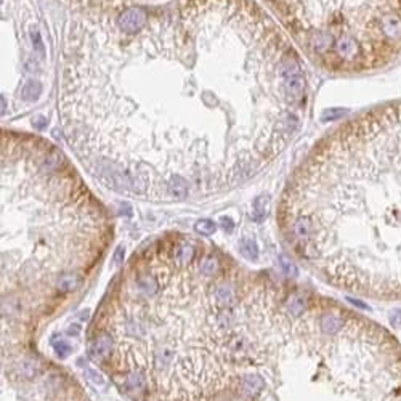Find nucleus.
<instances>
[{
  "label": "nucleus",
  "mask_w": 401,
  "mask_h": 401,
  "mask_svg": "<svg viewBox=\"0 0 401 401\" xmlns=\"http://www.w3.org/2000/svg\"><path fill=\"white\" fill-rule=\"evenodd\" d=\"M297 52L255 0L76 13L59 50L68 146L104 188L150 202L231 191L300 125Z\"/></svg>",
  "instance_id": "f257e3e1"
},
{
  "label": "nucleus",
  "mask_w": 401,
  "mask_h": 401,
  "mask_svg": "<svg viewBox=\"0 0 401 401\" xmlns=\"http://www.w3.org/2000/svg\"><path fill=\"white\" fill-rule=\"evenodd\" d=\"M252 271L204 239L167 233L127 260L89 327V355L132 401L238 399Z\"/></svg>",
  "instance_id": "f03ea898"
},
{
  "label": "nucleus",
  "mask_w": 401,
  "mask_h": 401,
  "mask_svg": "<svg viewBox=\"0 0 401 401\" xmlns=\"http://www.w3.org/2000/svg\"><path fill=\"white\" fill-rule=\"evenodd\" d=\"M2 347L29 345L83 292L114 223L52 141L2 130Z\"/></svg>",
  "instance_id": "7ed1b4c3"
},
{
  "label": "nucleus",
  "mask_w": 401,
  "mask_h": 401,
  "mask_svg": "<svg viewBox=\"0 0 401 401\" xmlns=\"http://www.w3.org/2000/svg\"><path fill=\"white\" fill-rule=\"evenodd\" d=\"M77 13H106L135 7L140 0H63Z\"/></svg>",
  "instance_id": "20e7f679"
},
{
  "label": "nucleus",
  "mask_w": 401,
  "mask_h": 401,
  "mask_svg": "<svg viewBox=\"0 0 401 401\" xmlns=\"http://www.w3.org/2000/svg\"><path fill=\"white\" fill-rule=\"evenodd\" d=\"M377 34L388 40L401 39V18L396 13H384L377 23Z\"/></svg>",
  "instance_id": "39448f33"
},
{
  "label": "nucleus",
  "mask_w": 401,
  "mask_h": 401,
  "mask_svg": "<svg viewBox=\"0 0 401 401\" xmlns=\"http://www.w3.org/2000/svg\"><path fill=\"white\" fill-rule=\"evenodd\" d=\"M40 92H42L40 83H37L35 80H29V82L24 83L21 96H23L24 101H35L40 96Z\"/></svg>",
  "instance_id": "423d86ee"
},
{
  "label": "nucleus",
  "mask_w": 401,
  "mask_h": 401,
  "mask_svg": "<svg viewBox=\"0 0 401 401\" xmlns=\"http://www.w3.org/2000/svg\"><path fill=\"white\" fill-rule=\"evenodd\" d=\"M194 229H196L198 235H204V236H210L215 233L217 229V225L212 222V220H201L196 223V226H194Z\"/></svg>",
  "instance_id": "0eeeda50"
},
{
  "label": "nucleus",
  "mask_w": 401,
  "mask_h": 401,
  "mask_svg": "<svg viewBox=\"0 0 401 401\" xmlns=\"http://www.w3.org/2000/svg\"><path fill=\"white\" fill-rule=\"evenodd\" d=\"M242 254L246 255L247 259H255L257 257V246L252 241H244L242 242Z\"/></svg>",
  "instance_id": "6e6552de"
},
{
  "label": "nucleus",
  "mask_w": 401,
  "mask_h": 401,
  "mask_svg": "<svg viewBox=\"0 0 401 401\" xmlns=\"http://www.w3.org/2000/svg\"><path fill=\"white\" fill-rule=\"evenodd\" d=\"M222 225H225V229H226V231H231V229H233V223H231V220H228V218H222V222H220Z\"/></svg>",
  "instance_id": "1a4fd4ad"
}]
</instances>
